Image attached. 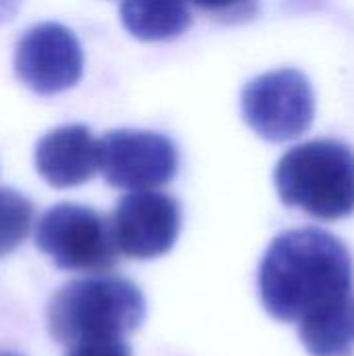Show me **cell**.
Instances as JSON below:
<instances>
[{
  "instance_id": "cell-15",
  "label": "cell",
  "mask_w": 354,
  "mask_h": 356,
  "mask_svg": "<svg viewBox=\"0 0 354 356\" xmlns=\"http://www.w3.org/2000/svg\"><path fill=\"white\" fill-rule=\"evenodd\" d=\"M21 6V0H0V25L10 21Z\"/></svg>"
},
{
  "instance_id": "cell-10",
  "label": "cell",
  "mask_w": 354,
  "mask_h": 356,
  "mask_svg": "<svg viewBox=\"0 0 354 356\" xmlns=\"http://www.w3.org/2000/svg\"><path fill=\"white\" fill-rule=\"evenodd\" d=\"M123 27L142 42H165L192 25L188 0H121Z\"/></svg>"
},
{
  "instance_id": "cell-6",
  "label": "cell",
  "mask_w": 354,
  "mask_h": 356,
  "mask_svg": "<svg viewBox=\"0 0 354 356\" xmlns=\"http://www.w3.org/2000/svg\"><path fill=\"white\" fill-rule=\"evenodd\" d=\"M100 171L113 188L144 192L169 184L179 165L175 144L156 131L115 129L100 138Z\"/></svg>"
},
{
  "instance_id": "cell-1",
  "label": "cell",
  "mask_w": 354,
  "mask_h": 356,
  "mask_svg": "<svg viewBox=\"0 0 354 356\" xmlns=\"http://www.w3.org/2000/svg\"><path fill=\"white\" fill-rule=\"evenodd\" d=\"M259 290L269 315L303 323L353 292L351 252L323 229H290L267 248Z\"/></svg>"
},
{
  "instance_id": "cell-2",
  "label": "cell",
  "mask_w": 354,
  "mask_h": 356,
  "mask_svg": "<svg viewBox=\"0 0 354 356\" xmlns=\"http://www.w3.org/2000/svg\"><path fill=\"white\" fill-rule=\"evenodd\" d=\"M146 302L136 284L117 275H94L65 284L46 313L50 336L63 346L125 338L144 319Z\"/></svg>"
},
{
  "instance_id": "cell-8",
  "label": "cell",
  "mask_w": 354,
  "mask_h": 356,
  "mask_svg": "<svg viewBox=\"0 0 354 356\" xmlns=\"http://www.w3.org/2000/svg\"><path fill=\"white\" fill-rule=\"evenodd\" d=\"M113 236L121 254L138 261L169 252L182 229L179 202L163 192L144 190L125 194L111 217Z\"/></svg>"
},
{
  "instance_id": "cell-5",
  "label": "cell",
  "mask_w": 354,
  "mask_h": 356,
  "mask_svg": "<svg viewBox=\"0 0 354 356\" xmlns=\"http://www.w3.org/2000/svg\"><path fill=\"white\" fill-rule=\"evenodd\" d=\"M242 115L250 129L269 142L294 140L315 119V94L298 69H275L244 86Z\"/></svg>"
},
{
  "instance_id": "cell-3",
  "label": "cell",
  "mask_w": 354,
  "mask_h": 356,
  "mask_svg": "<svg viewBox=\"0 0 354 356\" xmlns=\"http://www.w3.org/2000/svg\"><path fill=\"white\" fill-rule=\"evenodd\" d=\"M284 204L317 219L336 221L354 213V150L338 140H313L290 148L275 167Z\"/></svg>"
},
{
  "instance_id": "cell-16",
  "label": "cell",
  "mask_w": 354,
  "mask_h": 356,
  "mask_svg": "<svg viewBox=\"0 0 354 356\" xmlns=\"http://www.w3.org/2000/svg\"><path fill=\"white\" fill-rule=\"evenodd\" d=\"M0 356H17V355H13V353H6V350H0Z\"/></svg>"
},
{
  "instance_id": "cell-11",
  "label": "cell",
  "mask_w": 354,
  "mask_h": 356,
  "mask_svg": "<svg viewBox=\"0 0 354 356\" xmlns=\"http://www.w3.org/2000/svg\"><path fill=\"white\" fill-rule=\"evenodd\" d=\"M298 336L311 356H354V290L298 323Z\"/></svg>"
},
{
  "instance_id": "cell-13",
  "label": "cell",
  "mask_w": 354,
  "mask_h": 356,
  "mask_svg": "<svg viewBox=\"0 0 354 356\" xmlns=\"http://www.w3.org/2000/svg\"><path fill=\"white\" fill-rule=\"evenodd\" d=\"M188 2H192L194 6H198L215 17H223V19L248 17L257 8V0H188Z\"/></svg>"
},
{
  "instance_id": "cell-12",
  "label": "cell",
  "mask_w": 354,
  "mask_h": 356,
  "mask_svg": "<svg viewBox=\"0 0 354 356\" xmlns=\"http://www.w3.org/2000/svg\"><path fill=\"white\" fill-rule=\"evenodd\" d=\"M33 204L13 188H0V257L17 250L29 236Z\"/></svg>"
},
{
  "instance_id": "cell-4",
  "label": "cell",
  "mask_w": 354,
  "mask_h": 356,
  "mask_svg": "<svg viewBox=\"0 0 354 356\" xmlns=\"http://www.w3.org/2000/svg\"><path fill=\"white\" fill-rule=\"evenodd\" d=\"M35 246L67 271H104L119 257L111 221L90 207L71 202L56 204L40 217Z\"/></svg>"
},
{
  "instance_id": "cell-14",
  "label": "cell",
  "mask_w": 354,
  "mask_h": 356,
  "mask_svg": "<svg viewBox=\"0 0 354 356\" xmlns=\"http://www.w3.org/2000/svg\"><path fill=\"white\" fill-rule=\"evenodd\" d=\"M67 356H131V348L123 338H108L77 344Z\"/></svg>"
},
{
  "instance_id": "cell-9",
  "label": "cell",
  "mask_w": 354,
  "mask_h": 356,
  "mask_svg": "<svg viewBox=\"0 0 354 356\" xmlns=\"http://www.w3.org/2000/svg\"><path fill=\"white\" fill-rule=\"evenodd\" d=\"M100 140L81 123L52 129L35 146L38 173L52 188L81 186L100 171Z\"/></svg>"
},
{
  "instance_id": "cell-7",
  "label": "cell",
  "mask_w": 354,
  "mask_h": 356,
  "mask_svg": "<svg viewBox=\"0 0 354 356\" xmlns=\"http://www.w3.org/2000/svg\"><path fill=\"white\" fill-rule=\"evenodd\" d=\"M15 73L42 96L73 88L83 73L79 40L69 27L54 21L29 27L15 48Z\"/></svg>"
}]
</instances>
